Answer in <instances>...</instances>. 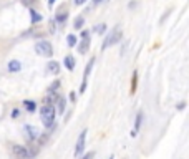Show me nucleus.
<instances>
[{
  "mask_svg": "<svg viewBox=\"0 0 189 159\" xmlns=\"http://www.w3.org/2000/svg\"><path fill=\"white\" fill-rule=\"evenodd\" d=\"M48 72L50 73H58V72H60V65H58V61H50L48 63Z\"/></svg>",
  "mask_w": 189,
  "mask_h": 159,
  "instance_id": "nucleus-11",
  "label": "nucleus"
},
{
  "mask_svg": "<svg viewBox=\"0 0 189 159\" xmlns=\"http://www.w3.org/2000/svg\"><path fill=\"white\" fill-rule=\"evenodd\" d=\"M67 43H68V46H75L76 45V37H75V35H68Z\"/></svg>",
  "mask_w": 189,
  "mask_h": 159,
  "instance_id": "nucleus-18",
  "label": "nucleus"
},
{
  "mask_svg": "<svg viewBox=\"0 0 189 159\" xmlns=\"http://www.w3.org/2000/svg\"><path fill=\"white\" fill-rule=\"evenodd\" d=\"M141 118H143V113H138V118H136V123H134V129H133L131 136H136V133L139 129V125H141Z\"/></svg>",
  "mask_w": 189,
  "mask_h": 159,
  "instance_id": "nucleus-15",
  "label": "nucleus"
},
{
  "mask_svg": "<svg viewBox=\"0 0 189 159\" xmlns=\"http://www.w3.org/2000/svg\"><path fill=\"white\" fill-rule=\"evenodd\" d=\"M35 51L38 53L40 56H51L53 55V46L50 45V42H46V40H42V42H38L35 45Z\"/></svg>",
  "mask_w": 189,
  "mask_h": 159,
  "instance_id": "nucleus-3",
  "label": "nucleus"
},
{
  "mask_svg": "<svg viewBox=\"0 0 189 159\" xmlns=\"http://www.w3.org/2000/svg\"><path fill=\"white\" fill-rule=\"evenodd\" d=\"M101 2H103V0H93V3H94V5H96V3H101Z\"/></svg>",
  "mask_w": 189,
  "mask_h": 159,
  "instance_id": "nucleus-27",
  "label": "nucleus"
},
{
  "mask_svg": "<svg viewBox=\"0 0 189 159\" xmlns=\"http://www.w3.org/2000/svg\"><path fill=\"white\" fill-rule=\"evenodd\" d=\"M12 151H14V154L19 157V159H28V157H30V152L23 148V146L14 144V146H12Z\"/></svg>",
  "mask_w": 189,
  "mask_h": 159,
  "instance_id": "nucleus-5",
  "label": "nucleus"
},
{
  "mask_svg": "<svg viewBox=\"0 0 189 159\" xmlns=\"http://www.w3.org/2000/svg\"><path fill=\"white\" fill-rule=\"evenodd\" d=\"M65 66H67L70 72H72V70H75V58L73 56H65Z\"/></svg>",
  "mask_w": 189,
  "mask_h": 159,
  "instance_id": "nucleus-9",
  "label": "nucleus"
},
{
  "mask_svg": "<svg viewBox=\"0 0 189 159\" xmlns=\"http://www.w3.org/2000/svg\"><path fill=\"white\" fill-rule=\"evenodd\" d=\"M57 2V0H48V5H50V7H53V3H55Z\"/></svg>",
  "mask_w": 189,
  "mask_h": 159,
  "instance_id": "nucleus-26",
  "label": "nucleus"
},
{
  "mask_svg": "<svg viewBox=\"0 0 189 159\" xmlns=\"http://www.w3.org/2000/svg\"><path fill=\"white\" fill-rule=\"evenodd\" d=\"M93 65H94V58H91V60L88 61V65H86V70H85V80H83V83H86V78H88V75L91 73V68H93Z\"/></svg>",
  "mask_w": 189,
  "mask_h": 159,
  "instance_id": "nucleus-14",
  "label": "nucleus"
},
{
  "mask_svg": "<svg viewBox=\"0 0 189 159\" xmlns=\"http://www.w3.org/2000/svg\"><path fill=\"white\" fill-rule=\"evenodd\" d=\"M85 141H86V129H83V133L78 136V141H76V148H75V156L78 157L81 152H83L85 148Z\"/></svg>",
  "mask_w": 189,
  "mask_h": 159,
  "instance_id": "nucleus-4",
  "label": "nucleus"
},
{
  "mask_svg": "<svg viewBox=\"0 0 189 159\" xmlns=\"http://www.w3.org/2000/svg\"><path fill=\"white\" fill-rule=\"evenodd\" d=\"M75 3L76 5H83V3H86V0H75Z\"/></svg>",
  "mask_w": 189,
  "mask_h": 159,
  "instance_id": "nucleus-24",
  "label": "nucleus"
},
{
  "mask_svg": "<svg viewBox=\"0 0 189 159\" xmlns=\"http://www.w3.org/2000/svg\"><path fill=\"white\" fill-rule=\"evenodd\" d=\"M55 114H57L55 106H51V104H46V106H43V108H42V111H40V116H42L43 126L50 128V126L53 125V121H55Z\"/></svg>",
  "mask_w": 189,
  "mask_h": 159,
  "instance_id": "nucleus-1",
  "label": "nucleus"
},
{
  "mask_svg": "<svg viewBox=\"0 0 189 159\" xmlns=\"http://www.w3.org/2000/svg\"><path fill=\"white\" fill-rule=\"evenodd\" d=\"M19 114H20V113H19V109H14V111H12V118H17Z\"/></svg>",
  "mask_w": 189,
  "mask_h": 159,
  "instance_id": "nucleus-23",
  "label": "nucleus"
},
{
  "mask_svg": "<svg viewBox=\"0 0 189 159\" xmlns=\"http://www.w3.org/2000/svg\"><path fill=\"white\" fill-rule=\"evenodd\" d=\"M78 50L81 55H85V53L90 50V37H83V40H81V43L78 45Z\"/></svg>",
  "mask_w": 189,
  "mask_h": 159,
  "instance_id": "nucleus-7",
  "label": "nucleus"
},
{
  "mask_svg": "<svg viewBox=\"0 0 189 159\" xmlns=\"http://www.w3.org/2000/svg\"><path fill=\"white\" fill-rule=\"evenodd\" d=\"M105 30H106V25H105V23H100V25H96V27L93 28L94 33H103Z\"/></svg>",
  "mask_w": 189,
  "mask_h": 159,
  "instance_id": "nucleus-16",
  "label": "nucleus"
},
{
  "mask_svg": "<svg viewBox=\"0 0 189 159\" xmlns=\"http://www.w3.org/2000/svg\"><path fill=\"white\" fill-rule=\"evenodd\" d=\"M65 19H67V13H62V15H58V17H57V20H58V22H63Z\"/></svg>",
  "mask_w": 189,
  "mask_h": 159,
  "instance_id": "nucleus-21",
  "label": "nucleus"
},
{
  "mask_svg": "<svg viewBox=\"0 0 189 159\" xmlns=\"http://www.w3.org/2000/svg\"><path fill=\"white\" fill-rule=\"evenodd\" d=\"M25 134H27V138L30 139V141H33V139L40 134V129H38L37 126H28V125H27V126H25Z\"/></svg>",
  "mask_w": 189,
  "mask_h": 159,
  "instance_id": "nucleus-6",
  "label": "nucleus"
},
{
  "mask_svg": "<svg viewBox=\"0 0 189 159\" xmlns=\"http://www.w3.org/2000/svg\"><path fill=\"white\" fill-rule=\"evenodd\" d=\"M20 70H22V63H20L19 60H12V61L8 63V72L15 73V72H20Z\"/></svg>",
  "mask_w": 189,
  "mask_h": 159,
  "instance_id": "nucleus-8",
  "label": "nucleus"
},
{
  "mask_svg": "<svg viewBox=\"0 0 189 159\" xmlns=\"http://www.w3.org/2000/svg\"><path fill=\"white\" fill-rule=\"evenodd\" d=\"M121 38H123V32L120 30V27H115L113 30L110 32V35H108V37L105 38V42H103V45H101V48H103V50H106L108 46H111V45L118 43Z\"/></svg>",
  "mask_w": 189,
  "mask_h": 159,
  "instance_id": "nucleus-2",
  "label": "nucleus"
},
{
  "mask_svg": "<svg viewBox=\"0 0 189 159\" xmlns=\"http://www.w3.org/2000/svg\"><path fill=\"white\" fill-rule=\"evenodd\" d=\"M83 23H85V19H83V17H76L75 22H73V27L76 28V30H81V28H83Z\"/></svg>",
  "mask_w": 189,
  "mask_h": 159,
  "instance_id": "nucleus-12",
  "label": "nucleus"
},
{
  "mask_svg": "<svg viewBox=\"0 0 189 159\" xmlns=\"http://www.w3.org/2000/svg\"><path fill=\"white\" fill-rule=\"evenodd\" d=\"M103 2H106V0H103Z\"/></svg>",
  "mask_w": 189,
  "mask_h": 159,
  "instance_id": "nucleus-28",
  "label": "nucleus"
},
{
  "mask_svg": "<svg viewBox=\"0 0 189 159\" xmlns=\"http://www.w3.org/2000/svg\"><path fill=\"white\" fill-rule=\"evenodd\" d=\"M93 156H94V152H93V151H90L88 154H85V156H83V159H93Z\"/></svg>",
  "mask_w": 189,
  "mask_h": 159,
  "instance_id": "nucleus-20",
  "label": "nucleus"
},
{
  "mask_svg": "<svg viewBox=\"0 0 189 159\" xmlns=\"http://www.w3.org/2000/svg\"><path fill=\"white\" fill-rule=\"evenodd\" d=\"M184 106H186V103H179V106H178V109H184Z\"/></svg>",
  "mask_w": 189,
  "mask_h": 159,
  "instance_id": "nucleus-25",
  "label": "nucleus"
},
{
  "mask_svg": "<svg viewBox=\"0 0 189 159\" xmlns=\"http://www.w3.org/2000/svg\"><path fill=\"white\" fill-rule=\"evenodd\" d=\"M23 106H25L27 111H30V113H33V111L37 109V104H35V101H28V99L23 101Z\"/></svg>",
  "mask_w": 189,
  "mask_h": 159,
  "instance_id": "nucleus-13",
  "label": "nucleus"
},
{
  "mask_svg": "<svg viewBox=\"0 0 189 159\" xmlns=\"http://www.w3.org/2000/svg\"><path fill=\"white\" fill-rule=\"evenodd\" d=\"M30 13H32V22H33V23H37V22L42 20V15H38L37 12H33V10H32Z\"/></svg>",
  "mask_w": 189,
  "mask_h": 159,
  "instance_id": "nucleus-19",
  "label": "nucleus"
},
{
  "mask_svg": "<svg viewBox=\"0 0 189 159\" xmlns=\"http://www.w3.org/2000/svg\"><path fill=\"white\" fill-rule=\"evenodd\" d=\"M134 86H136V73L133 75V86H131V91H134Z\"/></svg>",
  "mask_w": 189,
  "mask_h": 159,
  "instance_id": "nucleus-22",
  "label": "nucleus"
},
{
  "mask_svg": "<svg viewBox=\"0 0 189 159\" xmlns=\"http://www.w3.org/2000/svg\"><path fill=\"white\" fill-rule=\"evenodd\" d=\"M58 88H60V81H53V83H51V86L48 88V93H55L57 90H58Z\"/></svg>",
  "mask_w": 189,
  "mask_h": 159,
  "instance_id": "nucleus-17",
  "label": "nucleus"
},
{
  "mask_svg": "<svg viewBox=\"0 0 189 159\" xmlns=\"http://www.w3.org/2000/svg\"><path fill=\"white\" fill-rule=\"evenodd\" d=\"M65 106H67V101H65V98H58V104H57V113L58 114H62L63 111H65Z\"/></svg>",
  "mask_w": 189,
  "mask_h": 159,
  "instance_id": "nucleus-10",
  "label": "nucleus"
}]
</instances>
